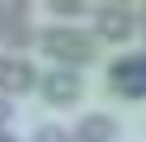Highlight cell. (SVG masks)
I'll return each mask as SVG.
<instances>
[{"instance_id":"6da1fadb","label":"cell","mask_w":146,"mask_h":142,"mask_svg":"<svg viewBox=\"0 0 146 142\" xmlns=\"http://www.w3.org/2000/svg\"><path fill=\"white\" fill-rule=\"evenodd\" d=\"M39 47L56 60V65H90L95 56H99V43L90 39V35H82V30H64V26H52V30H43V39H39Z\"/></svg>"},{"instance_id":"7a4b0ae2","label":"cell","mask_w":146,"mask_h":142,"mask_svg":"<svg viewBox=\"0 0 146 142\" xmlns=\"http://www.w3.org/2000/svg\"><path fill=\"white\" fill-rule=\"evenodd\" d=\"M108 86L120 95V99H142L146 95V56L133 52V56H120L108 65Z\"/></svg>"},{"instance_id":"3957f363","label":"cell","mask_w":146,"mask_h":142,"mask_svg":"<svg viewBox=\"0 0 146 142\" xmlns=\"http://www.w3.org/2000/svg\"><path fill=\"white\" fill-rule=\"evenodd\" d=\"M43 99L52 108H69V103H78L82 99V73L73 65H56L52 73L43 78Z\"/></svg>"},{"instance_id":"277c9868","label":"cell","mask_w":146,"mask_h":142,"mask_svg":"<svg viewBox=\"0 0 146 142\" xmlns=\"http://www.w3.org/2000/svg\"><path fill=\"white\" fill-rule=\"evenodd\" d=\"M95 30H99V39H108V43H125V39L133 35V17H129L125 9H99V13H95Z\"/></svg>"},{"instance_id":"5b68a950","label":"cell","mask_w":146,"mask_h":142,"mask_svg":"<svg viewBox=\"0 0 146 142\" xmlns=\"http://www.w3.org/2000/svg\"><path fill=\"white\" fill-rule=\"evenodd\" d=\"M116 133H120L116 116H103V112L82 116V121H78V129H73V138H78V142H112Z\"/></svg>"},{"instance_id":"8992f818","label":"cell","mask_w":146,"mask_h":142,"mask_svg":"<svg viewBox=\"0 0 146 142\" xmlns=\"http://www.w3.org/2000/svg\"><path fill=\"white\" fill-rule=\"evenodd\" d=\"M35 82H39V78H35V69H30L26 60H17V56L5 60V78H0V91H5V95H26Z\"/></svg>"},{"instance_id":"52a82bcc","label":"cell","mask_w":146,"mask_h":142,"mask_svg":"<svg viewBox=\"0 0 146 142\" xmlns=\"http://www.w3.org/2000/svg\"><path fill=\"white\" fill-rule=\"evenodd\" d=\"M0 43H9V47H30L35 43V30H30V22L26 17H9V22H0Z\"/></svg>"},{"instance_id":"ba28073f","label":"cell","mask_w":146,"mask_h":142,"mask_svg":"<svg viewBox=\"0 0 146 142\" xmlns=\"http://www.w3.org/2000/svg\"><path fill=\"white\" fill-rule=\"evenodd\" d=\"M47 9H52L56 17H78V13L86 9V0H47Z\"/></svg>"},{"instance_id":"9c48e42d","label":"cell","mask_w":146,"mask_h":142,"mask_svg":"<svg viewBox=\"0 0 146 142\" xmlns=\"http://www.w3.org/2000/svg\"><path fill=\"white\" fill-rule=\"evenodd\" d=\"M30 13V0H0V22L9 17H26Z\"/></svg>"},{"instance_id":"30bf717a","label":"cell","mask_w":146,"mask_h":142,"mask_svg":"<svg viewBox=\"0 0 146 142\" xmlns=\"http://www.w3.org/2000/svg\"><path fill=\"white\" fill-rule=\"evenodd\" d=\"M35 138H39V142H64V129H60V125H39Z\"/></svg>"},{"instance_id":"8fae6325","label":"cell","mask_w":146,"mask_h":142,"mask_svg":"<svg viewBox=\"0 0 146 142\" xmlns=\"http://www.w3.org/2000/svg\"><path fill=\"white\" fill-rule=\"evenodd\" d=\"M9 116H13V103H9V99H5V91H0V125H5V121H9Z\"/></svg>"},{"instance_id":"7c38bea8","label":"cell","mask_w":146,"mask_h":142,"mask_svg":"<svg viewBox=\"0 0 146 142\" xmlns=\"http://www.w3.org/2000/svg\"><path fill=\"white\" fill-rule=\"evenodd\" d=\"M5 60H9V56H0V78H5Z\"/></svg>"}]
</instances>
